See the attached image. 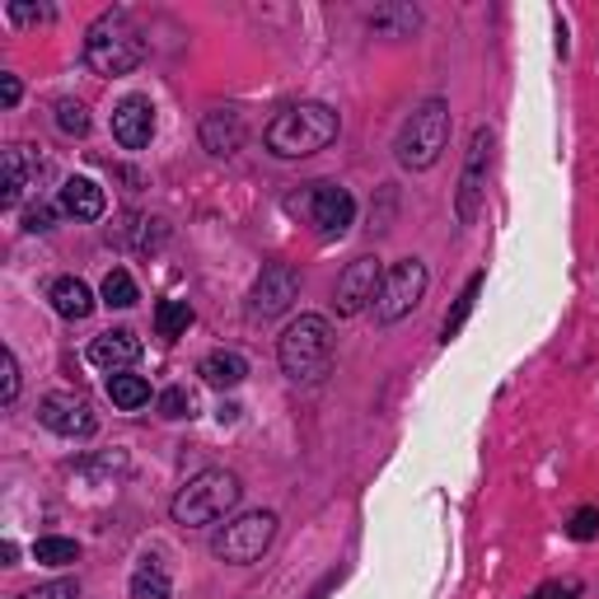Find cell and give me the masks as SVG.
<instances>
[{
  "instance_id": "cell-1",
  "label": "cell",
  "mask_w": 599,
  "mask_h": 599,
  "mask_svg": "<svg viewBox=\"0 0 599 599\" xmlns=\"http://www.w3.org/2000/svg\"><path fill=\"white\" fill-rule=\"evenodd\" d=\"M338 132H342L338 109H328V103H319V99H305V103L281 109L268 122L262 140H268V150L276 155V160H309V155L328 150L332 140H338Z\"/></svg>"
},
{
  "instance_id": "cell-2",
  "label": "cell",
  "mask_w": 599,
  "mask_h": 599,
  "mask_svg": "<svg viewBox=\"0 0 599 599\" xmlns=\"http://www.w3.org/2000/svg\"><path fill=\"white\" fill-rule=\"evenodd\" d=\"M146 61V33L132 20L127 10H103L99 20L84 29V66L94 76H132V70Z\"/></svg>"
},
{
  "instance_id": "cell-3",
  "label": "cell",
  "mask_w": 599,
  "mask_h": 599,
  "mask_svg": "<svg viewBox=\"0 0 599 599\" xmlns=\"http://www.w3.org/2000/svg\"><path fill=\"white\" fill-rule=\"evenodd\" d=\"M332 351H338V338L324 314H300L276 338V361L295 384H319L332 370Z\"/></svg>"
},
{
  "instance_id": "cell-4",
  "label": "cell",
  "mask_w": 599,
  "mask_h": 599,
  "mask_svg": "<svg viewBox=\"0 0 599 599\" xmlns=\"http://www.w3.org/2000/svg\"><path fill=\"white\" fill-rule=\"evenodd\" d=\"M239 497H244L239 473L202 468V473H192L179 491H173L169 516H173V524H183V530H202V524H216V520L230 516V510L239 506Z\"/></svg>"
},
{
  "instance_id": "cell-5",
  "label": "cell",
  "mask_w": 599,
  "mask_h": 599,
  "mask_svg": "<svg viewBox=\"0 0 599 599\" xmlns=\"http://www.w3.org/2000/svg\"><path fill=\"white\" fill-rule=\"evenodd\" d=\"M450 146V103L445 99H427V103H417V109L403 117V127L394 136V160L403 169H436L440 165V155H445Z\"/></svg>"
},
{
  "instance_id": "cell-6",
  "label": "cell",
  "mask_w": 599,
  "mask_h": 599,
  "mask_svg": "<svg viewBox=\"0 0 599 599\" xmlns=\"http://www.w3.org/2000/svg\"><path fill=\"white\" fill-rule=\"evenodd\" d=\"M276 539V510H244L230 524H221L216 539H211V553L230 567H249L262 553L272 549Z\"/></svg>"
},
{
  "instance_id": "cell-7",
  "label": "cell",
  "mask_w": 599,
  "mask_h": 599,
  "mask_svg": "<svg viewBox=\"0 0 599 599\" xmlns=\"http://www.w3.org/2000/svg\"><path fill=\"white\" fill-rule=\"evenodd\" d=\"M491 165H497V132L478 127V132L468 136L464 169H460V188H454V216H460V225L478 221V211H483V202H487Z\"/></svg>"
},
{
  "instance_id": "cell-8",
  "label": "cell",
  "mask_w": 599,
  "mask_h": 599,
  "mask_svg": "<svg viewBox=\"0 0 599 599\" xmlns=\"http://www.w3.org/2000/svg\"><path fill=\"white\" fill-rule=\"evenodd\" d=\"M427 281H431V272H427V262L421 258L394 262L380 281V295H375V324L394 328V324L408 319V314L421 305V295H427Z\"/></svg>"
},
{
  "instance_id": "cell-9",
  "label": "cell",
  "mask_w": 599,
  "mask_h": 599,
  "mask_svg": "<svg viewBox=\"0 0 599 599\" xmlns=\"http://www.w3.org/2000/svg\"><path fill=\"white\" fill-rule=\"evenodd\" d=\"M300 206L309 216V225L319 230L324 239H342L351 230V221H357V197L342 188V183H332V179H319V183H305V192L291 202Z\"/></svg>"
},
{
  "instance_id": "cell-10",
  "label": "cell",
  "mask_w": 599,
  "mask_h": 599,
  "mask_svg": "<svg viewBox=\"0 0 599 599\" xmlns=\"http://www.w3.org/2000/svg\"><path fill=\"white\" fill-rule=\"evenodd\" d=\"M300 295V276L295 268H286V262H268L262 268V276L253 281L249 291V319H281Z\"/></svg>"
},
{
  "instance_id": "cell-11",
  "label": "cell",
  "mask_w": 599,
  "mask_h": 599,
  "mask_svg": "<svg viewBox=\"0 0 599 599\" xmlns=\"http://www.w3.org/2000/svg\"><path fill=\"white\" fill-rule=\"evenodd\" d=\"M380 281H384V268L380 258H357L347 262V272L338 276V319H357V314L375 309V295H380Z\"/></svg>"
},
{
  "instance_id": "cell-12",
  "label": "cell",
  "mask_w": 599,
  "mask_h": 599,
  "mask_svg": "<svg viewBox=\"0 0 599 599\" xmlns=\"http://www.w3.org/2000/svg\"><path fill=\"white\" fill-rule=\"evenodd\" d=\"M38 421L61 440H90L99 431V417L90 412V403L76 394H47L38 403Z\"/></svg>"
},
{
  "instance_id": "cell-13",
  "label": "cell",
  "mask_w": 599,
  "mask_h": 599,
  "mask_svg": "<svg viewBox=\"0 0 599 599\" xmlns=\"http://www.w3.org/2000/svg\"><path fill=\"white\" fill-rule=\"evenodd\" d=\"M0 165H5V183H0V206H20L29 188H38L47 160L33 146H24V140H14V146H5V155H0Z\"/></svg>"
},
{
  "instance_id": "cell-14",
  "label": "cell",
  "mask_w": 599,
  "mask_h": 599,
  "mask_svg": "<svg viewBox=\"0 0 599 599\" xmlns=\"http://www.w3.org/2000/svg\"><path fill=\"white\" fill-rule=\"evenodd\" d=\"M113 140L122 150H146L150 140H155V109H150V99H140V94H127L113 109Z\"/></svg>"
},
{
  "instance_id": "cell-15",
  "label": "cell",
  "mask_w": 599,
  "mask_h": 599,
  "mask_svg": "<svg viewBox=\"0 0 599 599\" xmlns=\"http://www.w3.org/2000/svg\"><path fill=\"white\" fill-rule=\"evenodd\" d=\"M140 338L132 328H109V332H99V338L90 342V361L99 370H109V375H117V370H132L140 361Z\"/></svg>"
},
{
  "instance_id": "cell-16",
  "label": "cell",
  "mask_w": 599,
  "mask_h": 599,
  "mask_svg": "<svg viewBox=\"0 0 599 599\" xmlns=\"http://www.w3.org/2000/svg\"><path fill=\"white\" fill-rule=\"evenodd\" d=\"M244 117H239V109H211L206 117H202V146L211 150V155H235V150H244Z\"/></svg>"
},
{
  "instance_id": "cell-17",
  "label": "cell",
  "mask_w": 599,
  "mask_h": 599,
  "mask_svg": "<svg viewBox=\"0 0 599 599\" xmlns=\"http://www.w3.org/2000/svg\"><path fill=\"white\" fill-rule=\"evenodd\" d=\"M57 206L66 211V216H76V221H99L103 211H109V197H103V188H99L94 179H84V173H76V179H66V183H61Z\"/></svg>"
},
{
  "instance_id": "cell-18",
  "label": "cell",
  "mask_w": 599,
  "mask_h": 599,
  "mask_svg": "<svg viewBox=\"0 0 599 599\" xmlns=\"http://www.w3.org/2000/svg\"><path fill=\"white\" fill-rule=\"evenodd\" d=\"M47 300H52V309L61 314V319H70V324H80V319H90L94 314V291L84 286L80 276H57L52 281V291H47Z\"/></svg>"
},
{
  "instance_id": "cell-19",
  "label": "cell",
  "mask_w": 599,
  "mask_h": 599,
  "mask_svg": "<svg viewBox=\"0 0 599 599\" xmlns=\"http://www.w3.org/2000/svg\"><path fill=\"white\" fill-rule=\"evenodd\" d=\"M197 375L211 384V389H239L244 380H249V361L239 357V351H211V357H202Z\"/></svg>"
},
{
  "instance_id": "cell-20",
  "label": "cell",
  "mask_w": 599,
  "mask_h": 599,
  "mask_svg": "<svg viewBox=\"0 0 599 599\" xmlns=\"http://www.w3.org/2000/svg\"><path fill=\"white\" fill-rule=\"evenodd\" d=\"M127 595L132 599H173V580H169V567L160 557H140L136 572L127 580Z\"/></svg>"
},
{
  "instance_id": "cell-21",
  "label": "cell",
  "mask_w": 599,
  "mask_h": 599,
  "mask_svg": "<svg viewBox=\"0 0 599 599\" xmlns=\"http://www.w3.org/2000/svg\"><path fill=\"white\" fill-rule=\"evenodd\" d=\"M478 295H483V272H473L468 281H464V291L454 295V309L445 314V324H440V342H454L464 332V324L473 319V309H478Z\"/></svg>"
},
{
  "instance_id": "cell-22",
  "label": "cell",
  "mask_w": 599,
  "mask_h": 599,
  "mask_svg": "<svg viewBox=\"0 0 599 599\" xmlns=\"http://www.w3.org/2000/svg\"><path fill=\"white\" fill-rule=\"evenodd\" d=\"M109 398H113V408H122V412L146 408V403H150V380L132 375V370H117V375H109Z\"/></svg>"
},
{
  "instance_id": "cell-23",
  "label": "cell",
  "mask_w": 599,
  "mask_h": 599,
  "mask_svg": "<svg viewBox=\"0 0 599 599\" xmlns=\"http://www.w3.org/2000/svg\"><path fill=\"white\" fill-rule=\"evenodd\" d=\"M417 24H421V14L412 5H380L370 14V33H380V38H412Z\"/></svg>"
},
{
  "instance_id": "cell-24",
  "label": "cell",
  "mask_w": 599,
  "mask_h": 599,
  "mask_svg": "<svg viewBox=\"0 0 599 599\" xmlns=\"http://www.w3.org/2000/svg\"><path fill=\"white\" fill-rule=\"evenodd\" d=\"M192 328V305L188 300H160V305H155V332H160V338H183V332Z\"/></svg>"
},
{
  "instance_id": "cell-25",
  "label": "cell",
  "mask_w": 599,
  "mask_h": 599,
  "mask_svg": "<svg viewBox=\"0 0 599 599\" xmlns=\"http://www.w3.org/2000/svg\"><path fill=\"white\" fill-rule=\"evenodd\" d=\"M103 305L109 309H132L136 300H140V291H136V281H132V272L127 268H113L109 276H103Z\"/></svg>"
},
{
  "instance_id": "cell-26",
  "label": "cell",
  "mask_w": 599,
  "mask_h": 599,
  "mask_svg": "<svg viewBox=\"0 0 599 599\" xmlns=\"http://www.w3.org/2000/svg\"><path fill=\"white\" fill-rule=\"evenodd\" d=\"M76 557H80V543H76V539L47 534V539L33 543V562H43V567H70Z\"/></svg>"
},
{
  "instance_id": "cell-27",
  "label": "cell",
  "mask_w": 599,
  "mask_h": 599,
  "mask_svg": "<svg viewBox=\"0 0 599 599\" xmlns=\"http://www.w3.org/2000/svg\"><path fill=\"white\" fill-rule=\"evenodd\" d=\"M57 127L66 136H90V109L80 99H61L57 103Z\"/></svg>"
},
{
  "instance_id": "cell-28",
  "label": "cell",
  "mask_w": 599,
  "mask_h": 599,
  "mask_svg": "<svg viewBox=\"0 0 599 599\" xmlns=\"http://www.w3.org/2000/svg\"><path fill=\"white\" fill-rule=\"evenodd\" d=\"M10 599H80V580L57 576V580H43V586H29V590L10 595Z\"/></svg>"
},
{
  "instance_id": "cell-29",
  "label": "cell",
  "mask_w": 599,
  "mask_h": 599,
  "mask_svg": "<svg viewBox=\"0 0 599 599\" xmlns=\"http://www.w3.org/2000/svg\"><path fill=\"white\" fill-rule=\"evenodd\" d=\"M155 403H160V417H169V421H183V417L197 412V398H192V394L183 389V384H173V389H165Z\"/></svg>"
},
{
  "instance_id": "cell-30",
  "label": "cell",
  "mask_w": 599,
  "mask_h": 599,
  "mask_svg": "<svg viewBox=\"0 0 599 599\" xmlns=\"http://www.w3.org/2000/svg\"><path fill=\"white\" fill-rule=\"evenodd\" d=\"M5 14H10V24H52V20H57V10H52V5H29V0H10V5H5Z\"/></svg>"
},
{
  "instance_id": "cell-31",
  "label": "cell",
  "mask_w": 599,
  "mask_h": 599,
  "mask_svg": "<svg viewBox=\"0 0 599 599\" xmlns=\"http://www.w3.org/2000/svg\"><path fill=\"white\" fill-rule=\"evenodd\" d=\"M0 375H5V389H0V398H5V408H14V398H20V357L5 347L0 351Z\"/></svg>"
},
{
  "instance_id": "cell-32",
  "label": "cell",
  "mask_w": 599,
  "mask_h": 599,
  "mask_svg": "<svg viewBox=\"0 0 599 599\" xmlns=\"http://www.w3.org/2000/svg\"><path fill=\"white\" fill-rule=\"evenodd\" d=\"M567 534H572L576 543H590V539L599 534V510H595V506H580L576 516H572V524H567Z\"/></svg>"
},
{
  "instance_id": "cell-33",
  "label": "cell",
  "mask_w": 599,
  "mask_h": 599,
  "mask_svg": "<svg viewBox=\"0 0 599 599\" xmlns=\"http://www.w3.org/2000/svg\"><path fill=\"white\" fill-rule=\"evenodd\" d=\"M52 221H57V206H52V202H33V206L24 211V230H29V235H47Z\"/></svg>"
},
{
  "instance_id": "cell-34",
  "label": "cell",
  "mask_w": 599,
  "mask_h": 599,
  "mask_svg": "<svg viewBox=\"0 0 599 599\" xmlns=\"http://www.w3.org/2000/svg\"><path fill=\"white\" fill-rule=\"evenodd\" d=\"M84 473H90V478H99V473H127V454H122V450L99 454V460L84 464Z\"/></svg>"
},
{
  "instance_id": "cell-35",
  "label": "cell",
  "mask_w": 599,
  "mask_h": 599,
  "mask_svg": "<svg viewBox=\"0 0 599 599\" xmlns=\"http://www.w3.org/2000/svg\"><path fill=\"white\" fill-rule=\"evenodd\" d=\"M576 595H580V586H572V580L567 586H562V580H549V586L534 590V599H576Z\"/></svg>"
},
{
  "instance_id": "cell-36",
  "label": "cell",
  "mask_w": 599,
  "mask_h": 599,
  "mask_svg": "<svg viewBox=\"0 0 599 599\" xmlns=\"http://www.w3.org/2000/svg\"><path fill=\"white\" fill-rule=\"evenodd\" d=\"M20 76H10V70H5V76H0V103H5V109H14V103H20Z\"/></svg>"
},
{
  "instance_id": "cell-37",
  "label": "cell",
  "mask_w": 599,
  "mask_h": 599,
  "mask_svg": "<svg viewBox=\"0 0 599 599\" xmlns=\"http://www.w3.org/2000/svg\"><path fill=\"white\" fill-rule=\"evenodd\" d=\"M0 557H5V567H14V557H20V549H14V539L0 543Z\"/></svg>"
}]
</instances>
